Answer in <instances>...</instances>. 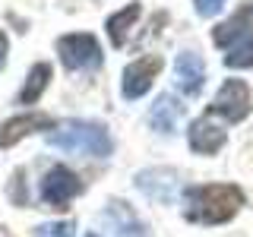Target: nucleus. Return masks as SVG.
<instances>
[{
    "label": "nucleus",
    "mask_w": 253,
    "mask_h": 237,
    "mask_svg": "<svg viewBox=\"0 0 253 237\" xmlns=\"http://www.w3.org/2000/svg\"><path fill=\"white\" fill-rule=\"evenodd\" d=\"M244 205V193L231 184H212V187H193L184 193V215L200 225H221L237 215Z\"/></svg>",
    "instance_id": "nucleus-1"
},
{
    "label": "nucleus",
    "mask_w": 253,
    "mask_h": 237,
    "mask_svg": "<svg viewBox=\"0 0 253 237\" xmlns=\"http://www.w3.org/2000/svg\"><path fill=\"white\" fill-rule=\"evenodd\" d=\"M47 146H57L63 152H83L92 158L111 155V136L105 123L95 120H63L47 133Z\"/></svg>",
    "instance_id": "nucleus-2"
},
{
    "label": "nucleus",
    "mask_w": 253,
    "mask_h": 237,
    "mask_svg": "<svg viewBox=\"0 0 253 237\" xmlns=\"http://www.w3.org/2000/svg\"><path fill=\"white\" fill-rule=\"evenodd\" d=\"M57 54L67 70H95L101 67V44L95 41L89 32H76V35H63L57 41Z\"/></svg>",
    "instance_id": "nucleus-3"
},
{
    "label": "nucleus",
    "mask_w": 253,
    "mask_h": 237,
    "mask_svg": "<svg viewBox=\"0 0 253 237\" xmlns=\"http://www.w3.org/2000/svg\"><path fill=\"white\" fill-rule=\"evenodd\" d=\"M79 193H83V180L70 168H63V164L51 168L42 177V199L47 205H54V209H67V202Z\"/></svg>",
    "instance_id": "nucleus-4"
},
{
    "label": "nucleus",
    "mask_w": 253,
    "mask_h": 237,
    "mask_svg": "<svg viewBox=\"0 0 253 237\" xmlns=\"http://www.w3.org/2000/svg\"><path fill=\"white\" fill-rule=\"evenodd\" d=\"M250 89H247V82L244 79H228L225 85L218 89L215 95V101H212V114H221L228 123H237V120H244V117L250 114Z\"/></svg>",
    "instance_id": "nucleus-5"
},
{
    "label": "nucleus",
    "mask_w": 253,
    "mask_h": 237,
    "mask_svg": "<svg viewBox=\"0 0 253 237\" xmlns=\"http://www.w3.org/2000/svg\"><path fill=\"white\" fill-rule=\"evenodd\" d=\"M158 73H162V57L158 54H146V57L126 63L124 70V98H142L149 89H152V82L158 79Z\"/></svg>",
    "instance_id": "nucleus-6"
},
{
    "label": "nucleus",
    "mask_w": 253,
    "mask_h": 237,
    "mask_svg": "<svg viewBox=\"0 0 253 237\" xmlns=\"http://www.w3.org/2000/svg\"><path fill=\"white\" fill-rule=\"evenodd\" d=\"M54 117L51 114H42V111H32V114H16L10 117L3 126H0V146L10 149L16 146L19 139L32 136V133H42V130H54Z\"/></svg>",
    "instance_id": "nucleus-7"
},
{
    "label": "nucleus",
    "mask_w": 253,
    "mask_h": 237,
    "mask_svg": "<svg viewBox=\"0 0 253 237\" xmlns=\"http://www.w3.org/2000/svg\"><path fill=\"white\" fill-rule=\"evenodd\" d=\"M187 142L196 155H215L221 146H225V130L215 126L209 117H200V120L190 123L187 130Z\"/></svg>",
    "instance_id": "nucleus-8"
},
{
    "label": "nucleus",
    "mask_w": 253,
    "mask_h": 237,
    "mask_svg": "<svg viewBox=\"0 0 253 237\" xmlns=\"http://www.w3.org/2000/svg\"><path fill=\"white\" fill-rule=\"evenodd\" d=\"M174 76H177V85L184 89V95H196L203 89V79H206L203 57L196 51H180L177 60H174Z\"/></svg>",
    "instance_id": "nucleus-9"
},
{
    "label": "nucleus",
    "mask_w": 253,
    "mask_h": 237,
    "mask_svg": "<svg viewBox=\"0 0 253 237\" xmlns=\"http://www.w3.org/2000/svg\"><path fill=\"white\" fill-rule=\"evenodd\" d=\"M184 117V105H180L174 95H162V98L155 101V108H152V114H149V120H152L155 130H162V133H174L177 130V120Z\"/></svg>",
    "instance_id": "nucleus-10"
},
{
    "label": "nucleus",
    "mask_w": 253,
    "mask_h": 237,
    "mask_svg": "<svg viewBox=\"0 0 253 237\" xmlns=\"http://www.w3.org/2000/svg\"><path fill=\"white\" fill-rule=\"evenodd\" d=\"M250 26H253V6H250V3H244L241 10H237V13L231 16V19H228V22H221V26H218L215 32H212V38H215V44L225 47V44H231L234 38H241V35H244V32H247Z\"/></svg>",
    "instance_id": "nucleus-11"
},
{
    "label": "nucleus",
    "mask_w": 253,
    "mask_h": 237,
    "mask_svg": "<svg viewBox=\"0 0 253 237\" xmlns=\"http://www.w3.org/2000/svg\"><path fill=\"white\" fill-rule=\"evenodd\" d=\"M136 19H139V6L136 3L124 6V10L114 13V16H108L105 29H108V35H111V44L124 47V41H126V35H130V29H133V22H136Z\"/></svg>",
    "instance_id": "nucleus-12"
},
{
    "label": "nucleus",
    "mask_w": 253,
    "mask_h": 237,
    "mask_svg": "<svg viewBox=\"0 0 253 237\" xmlns=\"http://www.w3.org/2000/svg\"><path fill=\"white\" fill-rule=\"evenodd\" d=\"M47 79H51V67L47 63H35L26 76V85L19 92V105H35L42 98V92L47 89Z\"/></svg>",
    "instance_id": "nucleus-13"
},
{
    "label": "nucleus",
    "mask_w": 253,
    "mask_h": 237,
    "mask_svg": "<svg viewBox=\"0 0 253 237\" xmlns=\"http://www.w3.org/2000/svg\"><path fill=\"white\" fill-rule=\"evenodd\" d=\"M225 63L231 70H247V67H253V35H247L241 44H234L231 54L225 57Z\"/></svg>",
    "instance_id": "nucleus-14"
},
{
    "label": "nucleus",
    "mask_w": 253,
    "mask_h": 237,
    "mask_svg": "<svg viewBox=\"0 0 253 237\" xmlns=\"http://www.w3.org/2000/svg\"><path fill=\"white\" fill-rule=\"evenodd\" d=\"M73 221H51V225H42L35 231V237H73Z\"/></svg>",
    "instance_id": "nucleus-15"
},
{
    "label": "nucleus",
    "mask_w": 253,
    "mask_h": 237,
    "mask_svg": "<svg viewBox=\"0 0 253 237\" xmlns=\"http://www.w3.org/2000/svg\"><path fill=\"white\" fill-rule=\"evenodd\" d=\"M193 3H196V13L200 16H215L225 6V0H193Z\"/></svg>",
    "instance_id": "nucleus-16"
},
{
    "label": "nucleus",
    "mask_w": 253,
    "mask_h": 237,
    "mask_svg": "<svg viewBox=\"0 0 253 237\" xmlns=\"http://www.w3.org/2000/svg\"><path fill=\"white\" fill-rule=\"evenodd\" d=\"M6 51H10V41H6V35L0 32V67L6 63Z\"/></svg>",
    "instance_id": "nucleus-17"
},
{
    "label": "nucleus",
    "mask_w": 253,
    "mask_h": 237,
    "mask_svg": "<svg viewBox=\"0 0 253 237\" xmlns=\"http://www.w3.org/2000/svg\"><path fill=\"white\" fill-rule=\"evenodd\" d=\"M85 237H98V234H85Z\"/></svg>",
    "instance_id": "nucleus-18"
}]
</instances>
